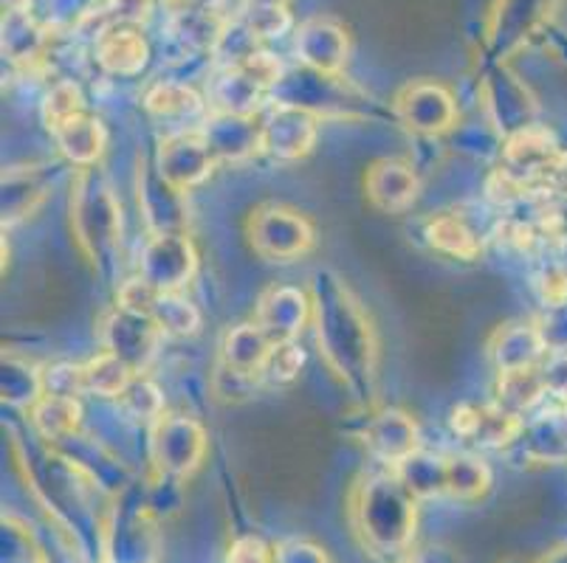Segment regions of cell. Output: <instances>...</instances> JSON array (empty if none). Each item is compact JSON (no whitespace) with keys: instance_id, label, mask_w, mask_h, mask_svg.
Wrapping results in <instances>:
<instances>
[{"instance_id":"1","label":"cell","mask_w":567,"mask_h":563,"mask_svg":"<svg viewBox=\"0 0 567 563\" xmlns=\"http://www.w3.org/2000/svg\"><path fill=\"white\" fill-rule=\"evenodd\" d=\"M311 322L317 347L333 378L350 392L359 406H375L379 380V344L373 324L333 271H317L311 279Z\"/></svg>"},{"instance_id":"2","label":"cell","mask_w":567,"mask_h":563,"mask_svg":"<svg viewBox=\"0 0 567 563\" xmlns=\"http://www.w3.org/2000/svg\"><path fill=\"white\" fill-rule=\"evenodd\" d=\"M350 521L370 555L401 561L417 533V499L395 471L368 473L350 493Z\"/></svg>"},{"instance_id":"3","label":"cell","mask_w":567,"mask_h":563,"mask_svg":"<svg viewBox=\"0 0 567 563\" xmlns=\"http://www.w3.org/2000/svg\"><path fill=\"white\" fill-rule=\"evenodd\" d=\"M71 231L82 254L111 282L122 248V209L105 169H76L71 180Z\"/></svg>"},{"instance_id":"4","label":"cell","mask_w":567,"mask_h":563,"mask_svg":"<svg viewBox=\"0 0 567 563\" xmlns=\"http://www.w3.org/2000/svg\"><path fill=\"white\" fill-rule=\"evenodd\" d=\"M206 431L187 415H162L151 428V465L158 479L184 482L206 457Z\"/></svg>"},{"instance_id":"5","label":"cell","mask_w":567,"mask_h":563,"mask_svg":"<svg viewBox=\"0 0 567 563\" xmlns=\"http://www.w3.org/2000/svg\"><path fill=\"white\" fill-rule=\"evenodd\" d=\"M246 231H249L255 254L271 262L300 260L317 242V231H313L311 220L306 215L277 204L260 206L249 217Z\"/></svg>"},{"instance_id":"6","label":"cell","mask_w":567,"mask_h":563,"mask_svg":"<svg viewBox=\"0 0 567 563\" xmlns=\"http://www.w3.org/2000/svg\"><path fill=\"white\" fill-rule=\"evenodd\" d=\"M162 330L144 313H133L127 307H111L100 322L102 350L125 361L133 375H144L158 355L162 344Z\"/></svg>"},{"instance_id":"7","label":"cell","mask_w":567,"mask_h":563,"mask_svg":"<svg viewBox=\"0 0 567 563\" xmlns=\"http://www.w3.org/2000/svg\"><path fill=\"white\" fill-rule=\"evenodd\" d=\"M198 271V251L187 234H153L138 257V279L158 293H182Z\"/></svg>"},{"instance_id":"8","label":"cell","mask_w":567,"mask_h":563,"mask_svg":"<svg viewBox=\"0 0 567 563\" xmlns=\"http://www.w3.org/2000/svg\"><path fill=\"white\" fill-rule=\"evenodd\" d=\"M215 155L206 144L204 133L189 131V133H173V136H164L158 142L156 164L167 184H173L178 192H189L195 186L204 184L215 169Z\"/></svg>"},{"instance_id":"9","label":"cell","mask_w":567,"mask_h":563,"mask_svg":"<svg viewBox=\"0 0 567 563\" xmlns=\"http://www.w3.org/2000/svg\"><path fill=\"white\" fill-rule=\"evenodd\" d=\"M395 116L415 136H443L457 122V102L437 82H410L395 100Z\"/></svg>"},{"instance_id":"10","label":"cell","mask_w":567,"mask_h":563,"mask_svg":"<svg viewBox=\"0 0 567 563\" xmlns=\"http://www.w3.org/2000/svg\"><path fill=\"white\" fill-rule=\"evenodd\" d=\"M262 153L280 164H291L306 158L319 138L317 116L302 107L275 105L260 124Z\"/></svg>"},{"instance_id":"11","label":"cell","mask_w":567,"mask_h":563,"mask_svg":"<svg viewBox=\"0 0 567 563\" xmlns=\"http://www.w3.org/2000/svg\"><path fill=\"white\" fill-rule=\"evenodd\" d=\"M158 552L156 526L147 510H113L105 521L102 563H153Z\"/></svg>"},{"instance_id":"12","label":"cell","mask_w":567,"mask_h":563,"mask_svg":"<svg viewBox=\"0 0 567 563\" xmlns=\"http://www.w3.org/2000/svg\"><path fill=\"white\" fill-rule=\"evenodd\" d=\"M144 111L151 113V118H156L162 124L164 136H173V133H189L200 131L206 116V102L195 87H189L187 82L178 80H162L144 93Z\"/></svg>"},{"instance_id":"13","label":"cell","mask_w":567,"mask_h":563,"mask_svg":"<svg viewBox=\"0 0 567 563\" xmlns=\"http://www.w3.org/2000/svg\"><path fill=\"white\" fill-rule=\"evenodd\" d=\"M138 211L153 234H187V204L184 192L158 175L156 167H138Z\"/></svg>"},{"instance_id":"14","label":"cell","mask_w":567,"mask_h":563,"mask_svg":"<svg viewBox=\"0 0 567 563\" xmlns=\"http://www.w3.org/2000/svg\"><path fill=\"white\" fill-rule=\"evenodd\" d=\"M311 319V293L291 285H271L257 302L255 322L271 338L275 347L291 344Z\"/></svg>"},{"instance_id":"15","label":"cell","mask_w":567,"mask_h":563,"mask_svg":"<svg viewBox=\"0 0 567 563\" xmlns=\"http://www.w3.org/2000/svg\"><path fill=\"white\" fill-rule=\"evenodd\" d=\"M348 31L333 18H311L297 29L293 51L300 56L306 69L319 71V74H333L344 69L348 62Z\"/></svg>"},{"instance_id":"16","label":"cell","mask_w":567,"mask_h":563,"mask_svg":"<svg viewBox=\"0 0 567 563\" xmlns=\"http://www.w3.org/2000/svg\"><path fill=\"white\" fill-rule=\"evenodd\" d=\"M483 105H486L488 122L503 138H512L514 133L534 124L530 122L534 105H530L528 93L503 65L492 69V74L483 82Z\"/></svg>"},{"instance_id":"17","label":"cell","mask_w":567,"mask_h":563,"mask_svg":"<svg viewBox=\"0 0 567 563\" xmlns=\"http://www.w3.org/2000/svg\"><path fill=\"white\" fill-rule=\"evenodd\" d=\"M362 440L379 462L393 465V468L421 451V434H417L415 420L401 409H381L370 415Z\"/></svg>"},{"instance_id":"18","label":"cell","mask_w":567,"mask_h":563,"mask_svg":"<svg viewBox=\"0 0 567 563\" xmlns=\"http://www.w3.org/2000/svg\"><path fill=\"white\" fill-rule=\"evenodd\" d=\"M94 56L102 71L131 80V76L142 74L151 60V45L136 25L113 23L94 38Z\"/></svg>"},{"instance_id":"19","label":"cell","mask_w":567,"mask_h":563,"mask_svg":"<svg viewBox=\"0 0 567 563\" xmlns=\"http://www.w3.org/2000/svg\"><path fill=\"white\" fill-rule=\"evenodd\" d=\"M200 133L213 149L215 161H246L251 155L262 153L260 124L249 116L215 113L206 118Z\"/></svg>"},{"instance_id":"20","label":"cell","mask_w":567,"mask_h":563,"mask_svg":"<svg viewBox=\"0 0 567 563\" xmlns=\"http://www.w3.org/2000/svg\"><path fill=\"white\" fill-rule=\"evenodd\" d=\"M368 198L373 200L375 209L390 211V215H399L406 211L417 198V175L412 173V167L399 158H384V161L373 164L368 169Z\"/></svg>"},{"instance_id":"21","label":"cell","mask_w":567,"mask_h":563,"mask_svg":"<svg viewBox=\"0 0 567 563\" xmlns=\"http://www.w3.org/2000/svg\"><path fill=\"white\" fill-rule=\"evenodd\" d=\"M548 355L536 324H505L488 341V358L497 372L530 369Z\"/></svg>"},{"instance_id":"22","label":"cell","mask_w":567,"mask_h":563,"mask_svg":"<svg viewBox=\"0 0 567 563\" xmlns=\"http://www.w3.org/2000/svg\"><path fill=\"white\" fill-rule=\"evenodd\" d=\"M51 136H54L60 155L76 169L96 167L107 147L105 127H102L100 118L91 116L87 111L65 122L63 127H56Z\"/></svg>"},{"instance_id":"23","label":"cell","mask_w":567,"mask_h":563,"mask_svg":"<svg viewBox=\"0 0 567 563\" xmlns=\"http://www.w3.org/2000/svg\"><path fill=\"white\" fill-rule=\"evenodd\" d=\"M266 96V87L240 65H226L209 87V102H213L215 113H231V116L255 118L257 107L262 105Z\"/></svg>"},{"instance_id":"24","label":"cell","mask_w":567,"mask_h":563,"mask_svg":"<svg viewBox=\"0 0 567 563\" xmlns=\"http://www.w3.org/2000/svg\"><path fill=\"white\" fill-rule=\"evenodd\" d=\"M271 350H275V344L262 333L260 324L244 322L226 330L224 341H220V364L235 372H244V375H260Z\"/></svg>"},{"instance_id":"25","label":"cell","mask_w":567,"mask_h":563,"mask_svg":"<svg viewBox=\"0 0 567 563\" xmlns=\"http://www.w3.org/2000/svg\"><path fill=\"white\" fill-rule=\"evenodd\" d=\"M29 411H32L34 431H38V437L45 446H56V442H63L65 437L80 431V397L43 395Z\"/></svg>"},{"instance_id":"26","label":"cell","mask_w":567,"mask_h":563,"mask_svg":"<svg viewBox=\"0 0 567 563\" xmlns=\"http://www.w3.org/2000/svg\"><path fill=\"white\" fill-rule=\"evenodd\" d=\"M446 459L450 457H435L430 451H415L410 459L393 468L401 477V482L410 488V493L415 496L417 502H426V499H441L450 490V479H446Z\"/></svg>"},{"instance_id":"27","label":"cell","mask_w":567,"mask_h":563,"mask_svg":"<svg viewBox=\"0 0 567 563\" xmlns=\"http://www.w3.org/2000/svg\"><path fill=\"white\" fill-rule=\"evenodd\" d=\"M426 240L437 254H446L452 260H477L483 251L481 237L461 215H437L426 223Z\"/></svg>"},{"instance_id":"28","label":"cell","mask_w":567,"mask_h":563,"mask_svg":"<svg viewBox=\"0 0 567 563\" xmlns=\"http://www.w3.org/2000/svg\"><path fill=\"white\" fill-rule=\"evenodd\" d=\"M548 397V384L539 366L530 369H514V372H499L497 380V406L505 411L523 415V411L534 409Z\"/></svg>"},{"instance_id":"29","label":"cell","mask_w":567,"mask_h":563,"mask_svg":"<svg viewBox=\"0 0 567 563\" xmlns=\"http://www.w3.org/2000/svg\"><path fill=\"white\" fill-rule=\"evenodd\" d=\"M45 198V184L40 180L38 167L9 169L3 178V223H18L34 206Z\"/></svg>"},{"instance_id":"30","label":"cell","mask_w":567,"mask_h":563,"mask_svg":"<svg viewBox=\"0 0 567 563\" xmlns=\"http://www.w3.org/2000/svg\"><path fill=\"white\" fill-rule=\"evenodd\" d=\"M82 375H85V395L107 397V400H116L127 389V384L136 378L131 366L125 361H118L116 355L107 353V350H102L94 358L85 361L82 364Z\"/></svg>"},{"instance_id":"31","label":"cell","mask_w":567,"mask_h":563,"mask_svg":"<svg viewBox=\"0 0 567 563\" xmlns=\"http://www.w3.org/2000/svg\"><path fill=\"white\" fill-rule=\"evenodd\" d=\"M446 468H450L446 471V479H450L446 496H452L457 502H477L492 488V471L483 459L455 453V457L446 459Z\"/></svg>"},{"instance_id":"32","label":"cell","mask_w":567,"mask_h":563,"mask_svg":"<svg viewBox=\"0 0 567 563\" xmlns=\"http://www.w3.org/2000/svg\"><path fill=\"white\" fill-rule=\"evenodd\" d=\"M151 319L164 335L173 338H189L200 330V310L182 293H158L151 307Z\"/></svg>"},{"instance_id":"33","label":"cell","mask_w":567,"mask_h":563,"mask_svg":"<svg viewBox=\"0 0 567 563\" xmlns=\"http://www.w3.org/2000/svg\"><path fill=\"white\" fill-rule=\"evenodd\" d=\"M40 397H43V372L14 355L3 358V400L14 409H32Z\"/></svg>"},{"instance_id":"34","label":"cell","mask_w":567,"mask_h":563,"mask_svg":"<svg viewBox=\"0 0 567 563\" xmlns=\"http://www.w3.org/2000/svg\"><path fill=\"white\" fill-rule=\"evenodd\" d=\"M240 20L249 25L257 40H277L291 29L288 0H244Z\"/></svg>"},{"instance_id":"35","label":"cell","mask_w":567,"mask_h":563,"mask_svg":"<svg viewBox=\"0 0 567 563\" xmlns=\"http://www.w3.org/2000/svg\"><path fill=\"white\" fill-rule=\"evenodd\" d=\"M118 411L136 423H156L164 415V395L147 375H136L127 389L116 397Z\"/></svg>"},{"instance_id":"36","label":"cell","mask_w":567,"mask_h":563,"mask_svg":"<svg viewBox=\"0 0 567 563\" xmlns=\"http://www.w3.org/2000/svg\"><path fill=\"white\" fill-rule=\"evenodd\" d=\"M80 113H85V100H82L80 85L74 80L54 82L43 100V122L49 127V133H54L56 127H63L65 122H71Z\"/></svg>"},{"instance_id":"37","label":"cell","mask_w":567,"mask_h":563,"mask_svg":"<svg viewBox=\"0 0 567 563\" xmlns=\"http://www.w3.org/2000/svg\"><path fill=\"white\" fill-rule=\"evenodd\" d=\"M43 395L56 397H82L85 395V375L82 364L71 361H56L43 369Z\"/></svg>"},{"instance_id":"38","label":"cell","mask_w":567,"mask_h":563,"mask_svg":"<svg viewBox=\"0 0 567 563\" xmlns=\"http://www.w3.org/2000/svg\"><path fill=\"white\" fill-rule=\"evenodd\" d=\"M302 361H306V355H302V350L293 341L291 344H280V347L271 350L260 375L266 380H271V384H288V380L300 375Z\"/></svg>"},{"instance_id":"39","label":"cell","mask_w":567,"mask_h":563,"mask_svg":"<svg viewBox=\"0 0 567 563\" xmlns=\"http://www.w3.org/2000/svg\"><path fill=\"white\" fill-rule=\"evenodd\" d=\"M271 550H275V563H331V555L324 552V546L308 539H286Z\"/></svg>"},{"instance_id":"40","label":"cell","mask_w":567,"mask_h":563,"mask_svg":"<svg viewBox=\"0 0 567 563\" xmlns=\"http://www.w3.org/2000/svg\"><path fill=\"white\" fill-rule=\"evenodd\" d=\"M536 327H539L548 353H567V302L548 307V313Z\"/></svg>"},{"instance_id":"41","label":"cell","mask_w":567,"mask_h":563,"mask_svg":"<svg viewBox=\"0 0 567 563\" xmlns=\"http://www.w3.org/2000/svg\"><path fill=\"white\" fill-rule=\"evenodd\" d=\"M226 563H275V550L257 535H244L229 546Z\"/></svg>"},{"instance_id":"42","label":"cell","mask_w":567,"mask_h":563,"mask_svg":"<svg viewBox=\"0 0 567 563\" xmlns=\"http://www.w3.org/2000/svg\"><path fill=\"white\" fill-rule=\"evenodd\" d=\"M536 291L543 296L545 307H556V304L567 302V268L565 265H550L539 273Z\"/></svg>"},{"instance_id":"43","label":"cell","mask_w":567,"mask_h":563,"mask_svg":"<svg viewBox=\"0 0 567 563\" xmlns=\"http://www.w3.org/2000/svg\"><path fill=\"white\" fill-rule=\"evenodd\" d=\"M102 3H105V0H54V9H56L54 14L82 23V20H85L91 12H96Z\"/></svg>"},{"instance_id":"44","label":"cell","mask_w":567,"mask_h":563,"mask_svg":"<svg viewBox=\"0 0 567 563\" xmlns=\"http://www.w3.org/2000/svg\"><path fill=\"white\" fill-rule=\"evenodd\" d=\"M543 563H567V555H550V557H545Z\"/></svg>"},{"instance_id":"45","label":"cell","mask_w":567,"mask_h":563,"mask_svg":"<svg viewBox=\"0 0 567 563\" xmlns=\"http://www.w3.org/2000/svg\"><path fill=\"white\" fill-rule=\"evenodd\" d=\"M561 265L567 268V240H565V260H561Z\"/></svg>"},{"instance_id":"46","label":"cell","mask_w":567,"mask_h":563,"mask_svg":"<svg viewBox=\"0 0 567 563\" xmlns=\"http://www.w3.org/2000/svg\"><path fill=\"white\" fill-rule=\"evenodd\" d=\"M404 563H421V561H404Z\"/></svg>"}]
</instances>
